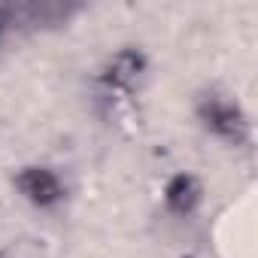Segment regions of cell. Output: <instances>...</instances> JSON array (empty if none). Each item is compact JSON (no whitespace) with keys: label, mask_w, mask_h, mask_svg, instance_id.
Wrapping results in <instances>:
<instances>
[{"label":"cell","mask_w":258,"mask_h":258,"mask_svg":"<svg viewBox=\"0 0 258 258\" xmlns=\"http://www.w3.org/2000/svg\"><path fill=\"white\" fill-rule=\"evenodd\" d=\"M201 115H204V121H207L210 131H216V134H219L222 140H228V143H243L246 134H249V124H246L243 112H240L234 103H228V100L210 97V100L201 106Z\"/></svg>","instance_id":"6da1fadb"},{"label":"cell","mask_w":258,"mask_h":258,"mask_svg":"<svg viewBox=\"0 0 258 258\" xmlns=\"http://www.w3.org/2000/svg\"><path fill=\"white\" fill-rule=\"evenodd\" d=\"M16 185H19L22 195H25L31 204H37V207H52V204H58V201L64 198L61 179H58L52 170H46V167H28V170H22L19 179H16Z\"/></svg>","instance_id":"7a4b0ae2"},{"label":"cell","mask_w":258,"mask_h":258,"mask_svg":"<svg viewBox=\"0 0 258 258\" xmlns=\"http://www.w3.org/2000/svg\"><path fill=\"white\" fill-rule=\"evenodd\" d=\"M164 198H167V207H170L173 213L185 216V213H191V210H195V204L201 201V185H198V179H195V176L179 173V176H173V179H170V185H167Z\"/></svg>","instance_id":"3957f363"},{"label":"cell","mask_w":258,"mask_h":258,"mask_svg":"<svg viewBox=\"0 0 258 258\" xmlns=\"http://www.w3.org/2000/svg\"><path fill=\"white\" fill-rule=\"evenodd\" d=\"M143 73V55L140 52H118L106 70V82L109 85H118V88H131L137 82V76Z\"/></svg>","instance_id":"277c9868"},{"label":"cell","mask_w":258,"mask_h":258,"mask_svg":"<svg viewBox=\"0 0 258 258\" xmlns=\"http://www.w3.org/2000/svg\"><path fill=\"white\" fill-rule=\"evenodd\" d=\"M0 258H25V249H4Z\"/></svg>","instance_id":"5b68a950"},{"label":"cell","mask_w":258,"mask_h":258,"mask_svg":"<svg viewBox=\"0 0 258 258\" xmlns=\"http://www.w3.org/2000/svg\"><path fill=\"white\" fill-rule=\"evenodd\" d=\"M7 25H10V16H7V10H0V34H4Z\"/></svg>","instance_id":"8992f818"}]
</instances>
